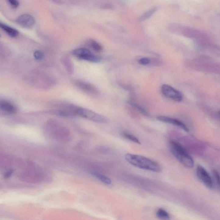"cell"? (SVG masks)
I'll return each mask as SVG.
<instances>
[{"instance_id": "10", "label": "cell", "mask_w": 220, "mask_h": 220, "mask_svg": "<svg viewBox=\"0 0 220 220\" xmlns=\"http://www.w3.org/2000/svg\"><path fill=\"white\" fill-rule=\"evenodd\" d=\"M0 28L4 30L9 36L11 37H15L18 35L19 32L17 30L13 29L12 27H9L7 25H5L1 21H0Z\"/></svg>"}, {"instance_id": "12", "label": "cell", "mask_w": 220, "mask_h": 220, "mask_svg": "<svg viewBox=\"0 0 220 220\" xmlns=\"http://www.w3.org/2000/svg\"><path fill=\"white\" fill-rule=\"evenodd\" d=\"M91 174L93 176L95 177L97 179L99 180L100 182L104 183V184H108V185L109 184H112V180L109 178L105 176V175L96 172H92Z\"/></svg>"}, {"instance_id": "16", "label": "cell", "mask_w": 220, "mask_h": 220, "mask_svg": "<svg viewBox=\"0 0 220 220\" xmlns=\"http://www.w3.org/2000/svg\"><path fill=\"white\" fill-rule=\"evenodd\" d=\"M123 136L125 138L128 139L130 141H133L134 143H137V144H141V142H140L139 139H137V137H135L133 135H132V134L128 133H123Z\"/></svg>"}, {"instance_id": "6", "label": "cell", "mask_w": 220, "mask_h": 220, "mask_svg": "<svg viewBox=\"0 0 220 220\" xmlns=\"http://www.w3.org/2000/svg\"><path fill=\"white\" fill-rule=\"evenodd\" d=\"M74 85L81 90L90 95H98V90L96 87L91 84L82 81L76 80L74 82Z\"/></svg>"}, {"instance_id": "2", "label": "cell", "mask_w": 220, "mask_h": 220, "mask_svg": "<svg viewBox=\"0 0 220 220\" xmlns=\"http://www.w3.org/2000/svg\"><path fill=\"white\" fill-rule=\"evenodd\" d=\"M169 149L173 155L180 163L188 168L193 167V158L179 142L171 141L169 143Z\"/></svg>"}, {"instance_id": "8", "label": "cell", "mask_w": 220, "mask_h": 220, "mask_svg": "<svg viewBox=\"0 0 220 220\" xmlns=\"http://www.w3.org/2000/svg\"><path fill=\"white\" fill-rule=\"evenodd\" d=\"M0 111L8 114L17 112V109L15 105L10 101L5 99H0Z\"/></svg>"}, {"instance_id": "19", "label": "cell", "mask_w": 220, "mask_h": 220, "mask_svg": "<svg viewBox=\"0 0 220 220\" xmlns=\"http://www.w3.org/2000/svg\"><path fill=\"white\" fill-rule=\"evenodd\" d=\"M139 63L142 65H148L150 63V60L147 58H143L139 59Z\"/></svg>"}, {"instance_id": "18", "label": "cell", "mask_w": 220, "mask_h": 220, "mask_svg": "<svg viewBox=\"0 0 220 220\" xmlns=\"http://www.w3.org/2000/svg\"><path fill=\"white\" fill-rule=\"evenodd\" d=\"M213 175L214 179L215 181L216 184H217V186L218 187H219V175L218 172L216 170H213Z\"/></svg>"}, {"instance_id": "22", "label": "cell", "mask_w": 220, "mask_h": 220, "mask_svg": "<svg viewBox=\"0 0 220 220\" xmlns=\"http://www.w3.org/2000/svg\"><path fill=\"white\" fill-rule=\"evenodd\" d=\"M0 37H1V35H0Z\"/></svg>"}, {"instance_id": "13", "label": "cell", "mask_w": 220, "mask_h": 220, "mask_svg": "<svg viewBox=\"0 0 220 220\" xmlns=\"http://www.w3.org/2000/svg\"><path fill=\"white\" fill-rule=\"evenodd\" d=\"M157 10H158L157 7H154L149 10L148 11H147L140 17L139 18V22H143L148 19L157 11Z\"/></svg>"}, {"instance_id": "9", "label": "cell", "mask_w": 220, "mask_h": 220, "mask_svg": "<svg viewBox=\"0 0 220 220\" xmlns=\"http://www.w3.org/2000/svg\"><path fill=\"white\" fill-rule=\"evenodd\" d=\"M157 119L159 121L166 122V123H170V124L174 125L177 126L179 127L182 130H184V131L187 132V133L189 132V130L187 126L180 120L170 118V117L162 116H159L157 117Z\"/></svg>"}, {"instance_id": "1", "label": "cell", "mask_w": 220, "mask_h": 220, "mask_svg": "<svg viewBox=\"0 0 220 220\" xmlns=\"http://www.w3.org/2000/svg\"><path fill=\"white\" fill-rule=\"evenodd\" d=\"M125 159L130 164L144 170L155 172H160L161 170V166L158 163L144 156L127 154L125 155Z\"/></svg>"}, {"instance_id": "11", "label": "cell", "mask_w": 220, "mask_h": 220, "mask_svg": "<svg viewBox=\"0 0 220 220\" xmlns=\"http://www.w3.org/2000/svg\"><path fill=\"white\" fill-rule=\"evenodd\" d=\"M182 32L186 36L192 37L199 36L201 34V32L196 29L185 27H183Z\"/></svg>"}, {"instance_id": "15", "label": "cell", "mask_w": 220, "mask_h": 220, "mask_svg": "<svg viewBox=\"0 0 220 220\" xmlns=\"http://www.w3.org/2000/svg\"><path fill=\"white\" fill-rule=\"evenodd\" d=\"M91 48L96 52H100L102 50V47L100 44L94 40H91L90 42Z\"/></svg>"}, {"instance_id": "5", "label": "cell", "mask_w": 220, "mask_h": 220, "mask_svg": "<svg viewBox=\"0 0 220 220\" xmlns=\"http://www.w3.org/2000/svg\"><path fill=\"white\" fill-rule=\"evenodd\" d=\"M197 176L204 185L209 188L212 189L214 187V183L212 178L204 168L200 165H198L197 168Z\"/></svg>"}, {"instance_id": "20", "label": "cell", "mask_w": 220, "mask_h": 220, "mask_svg": "<svg viewBox=\"0 0 220 220\" xmlns=\"http://www.w3.org/2000/svg\"><path fill=\"white\" fill-rule=\"evenodd\" d=\"M130 104L134 106L135 107H136L137 108V109L139 110V112H140L142 113V114H143L144 115H147V112L146 111H145L144 109L143 108H142L141 107L133 103H130Z\"/></svg>"}, {"instance_id": "21", "label": "cell", "mask_w": 220, "mask_h": 220, "mask_svg": "<svg viewBox=\"0 0 220 220\" xmlns=\"http://www.w3.org/2000/svg\"><path fill=\"white\" fill-rule=\"evenodd\" d=\"M10 5L14 8H17L19 5V3L17 0H7Z\"/></svg>"}, {"instance_id": "4", "label": "cell", "mask_w": 220, "mask_h": 220, "mask_svg": "<svg viewBox=\"0 0 220 220\" xmlns=\"http://www.w3.org/2000/svg\"><path fill=\"white\" fill-rule=\"evenodd\" d=\"M161 92L163 96L177 102H180L183 99V96L179 91L167 84L161 87Z\"/></svg>"}, {"instance_id": "7", "label": "cell", "mask_w": 220, "mask_h": 220, "mask_svg": "<svg viewBox=\"0 0 220 220\" xmlns=\"http://www.w3.org/2000/svg\"><path fill=\"white\" fill-rule=\"evenodd\" d=\"M17 23L26 28H31L35 24V20L32 16L29 14L22 15L16 20Z\"/></svg>"}, {"instance_id": "17", "label": "cell", "mask_w": 220, "mask_h": 220, "mask_svg": "<svg viewBox=\"0 0 220 220\" xmlns=\"http://www.w3.org/2000/svg\"><path fill=\"white\" fill-rule=\"evenodd\" d=\"M34 56L36 60H41L43 59L44 57V54L43 52L40 50H37L34 53Z\"/></svg>"}, {"instance_id": "3", "label": "cell", "mask_w": 220, "mask_h": 220, "mask_svg": "<svg viewBox=\"0 0 220 220\" xmlns=\"http://www.w3.org/2000/svg\"><path fill=\"white\" fill-rule=\"evenodd\" d=\"M73 112L75 115H78L85 119L98 123H106L108 121V118L103 115H99L86 108L74 106L73 109Z\"/></svg>"}, {"instance_id": "14", "label": "cell", "mask_w": 220, "mask_h": 220, "mask_svg": "<svg viewBox=\"0 0 220 220\" xmlns=\"http://www.w3.org/2000/svg\"><path fill=\"white\" fill-rule=\"evenodd\" d=\"M157 217L162 219H170V215L167 211L162 208H159L156 212Z\"/></svg>"}]
</instances>
